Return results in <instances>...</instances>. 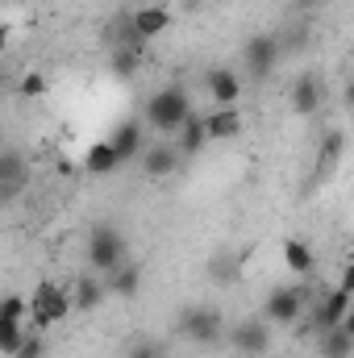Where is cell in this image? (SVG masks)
Here are the masks:
<instances>
[{"label":"cell","mask_w":354,"mask_h":358,"mask_svg":"<svg viewBox=\"0 0 354 358\" xmlns=\"http://www.w3.org/2000/svg\"><path fill=\"white\" fill-rule=\"evenodd\" d=\"M142 113H146V125H150V129H159V134L171 138V134L183 129V121H187L196 108H192V96H187L183 84H167V88H159L146 100Z\"/></svg>","instance_id":"1"},{"label":"cell","mask_w":354,"mask_h":358,"mask_svg":"<svg viewBox=\"0 0 354 358\" xmlns=\"http://www.w3.org/2000/svg\"><path fill=\"white\" fill-rule=\"evenodd\" d=\"M67 313H76V296H71V283H55V279H38L34 292H29V325L34 329H50L59 325Z\"/></svg>","instance_id":"2"},{"label":"cell","mask_w":354,"mask_h":358,"mask_svg":"<svg viewBox=\"0 0 354 358\" xmlns=\"http://www.w3.org/2000/svg\"><path fill=\"white\" fill-rule=\"evenodd\" d=\"M179 334H183L192 346H217V342H225L229 325H225L221 308H213V304H192V308L179 313Z\"/></svg>","instance_id":"3"},{"label":"cell","mask_w":354,"mask_h":358,"mask_svg":"<svg viewBox=\"0 0 354 358\" xmlns=\"http://www.w3.org/2000/svg\"><path fill=\"white\" fill-rule=\"evenodd\" d=\"M129 255H125V234L117 225H96L88 234V271L96 275H113L117 267H125Z\"/></svg>","instance_id":"4"},{"label":"cell","mask_w":354,"mask_h":358,"mask_svg":"<svg viewBox=\"0 0 354 358\" xmlns=\"http://www.w3.org/2000/svg\"><path fill=\"white\" fill-rule=\"evenodd\" d=\"M271 321L267 317H250V321H238V325H229V334H225V342H229V350L234 358H263L271 350Z\"/></svg>","instance_id":"5"},{"label":"cell","mask_w":354,"mask_h":358,"mask_svg":"<svg viewBox=\"0 0 354 358\" xmlns=\"http://www.w3.org/2000/svg\"><path fill=\"white\" fill-rule=\"evenodd\" d=\"M309 308V296L300 283H283V287H271L263 300V317L271 325H296L300 313Z\"/></svg>","instance_id":"6"},{"label":"cell","mask_w":354,"mask_h":358,"mask_svg":"<svg viewBox=\"0 0 354 358\" xmlns=\"http://www.w3.org/2000/svg\"><path fill=\"white\" fill-rule=\"evenodd\" d=\"M279 55H283V42L279 34H250L242 42V63L255 80H267L275 67H279Z\"/></svg>","instance_id":"7"},{"label":"cell","mask_w":354,"mask_h":358,"mask_svg":"<svg viewBox=\"0 0 354 358\" xmlns=\"http://www.w3.org/2000/svg\"><path fill=\"white\" fill-rule=\"evenodd\" d=\"M351 304H354V296L346 292V287H330V292L313 304V329H317V334L338 329V325L351 317Z\"/></svg>","instance_id":"8"},{"label":"cell","mask_w":354,"mask_h":358,"mask_svg":"<svg viewBox=\"0 0 354 358\" xmlns=\"http://www.w3.org/2000/svg\"><path fill=\"white\" fill-rule=\"evenodd\" d=\"M200 84L208 92L213 108H238V100H242V80H238L229 67H208V71L200 76Z\"/></svg>","instance_id":"9"},{"label":"cell","mask_w":354,"mask_h":358,"mask_svg":"<svg viewBox=\"0 0 354 358\" xmlns=\"http://www.w3.org/2000/svg\"><path fill=\"white\" fill-rule=\"evenodd\" d=\"M138 163H142V176L146 179H171L183 167V155H179L176 142H150Z\"/></svg>","instance_id":"10"},{"label":"cell","mask_w":354,"mask_h":358,"mask_svg":"<svg viewBox=\"0 0 354 358\" xmlns=\"http://www.w3.org/2000/svg\"><path fill=\"white\" fill-rule=\"evenodd\" d=\"M288 100H292V113L296 117H317L321 113V104H325V84H321V76H300L292 92H288Z\"/></svg>","instance_id":"11"},{"label":"cell","mask_w":354,"mask_h":358,"mask_svg":"<svg viewBox=\"0 0 354 358\" xmlns=\"http://www.w3.org/2000/svg\"><path fill=\"white\" fill-rule=\"evenodd\" d=\"M342 150H346V134H342V129H330V134L321 138V146H317V167H313V183H325V179H334L338 163H342Z\"/></svg>","instance_id":"12"},{"label":"cell","mask_w":354,"mask_h":358,"mask_svg":"<svg viewBox=\"0 0 354 358\" xmlns=\"http://www.w3.org/2000/svg\"><path fill=\"white\" fill-rule=\"evenodd\" d=\"M129 17H134V34H138L142 42H155L159 34L171 29V8H167V4H142V8H134Z\"/></svg>","instance_id":"13"},{"label":"cell","mask_w":354,"mask_h":358,"mask_svg":"<svg viewBox=\"0 0 354 358\" xmlns=\"http://www.w3.org/2000/svg\"><path fill=\"white\" fill-rule=\"evenodd\" d=\"M71 296H76V313H92V308H100V300L108 296V283H104V275L84 271V275L71 279Z\"/></svg>","instance_id":"14"},{"label":"cell","mask_w":354,"mask_h":358,"mask_svg":"<svg viewBox=\"0 0 354 358\" xmlns=\"http://www.w3.org/2000/svg\"><path fill=\"white\" fill-rule=\"evenodd\" d=\"M25 179H29L25 159H21L17 150H4V155H0V200H17L21 187H25Z\"/></svg>","instance_id":"15"},{"label":"cell","mask_w":354,"mask_h":358,"mask_svg":"<svg viewBox=\"0 0 354 358\" xmlns=\"http://www.w3.org/2000/svg\"><path fill=\"white\" fill-rule=\"evenodd\" d=\"M208 142H213V138H208V121H204V113H192V117L183 121V129L176 134V146H179V155H183V163L196 159Z\"/></svg>","instance_id":"16"},{"label":"cell","mask_w":354,"mask_h":358,"mask_svg":"<svg viewBox=\"0 0 354 358\" xmlns=\"http://www.w3.org/2000/svg\"><path fill=\"white\" fill-rule=\"evenodd\" d=\"M108 142H113V150L121 155V163H134V159H142V150L150 146L138 121H121V125L113 129V138H108Z\"/></svg>","instance_id":"17"},{"label":"cell","mask_w":354,"mask_h":358,"mask_svg":"<svg viewBox=\"0 0 354 358\" xmlns=\"http://www.w3.org/2000/svg\"><path fill=\"white\" fill-rule=\"evenodd\" d=\"M204 121H208L213 142H234L242 134V113L238 108H213V113H204Z\"/></svg>","instance_id":"18"},{"label":"cell","mask_w":354,"mask_h":358,"mask_svg":"<svg viewBox=\"0 0 354 358\" xmlns=\"http://www.w3.org/2000/svg\"><path fill=\"white\" fill-rule=\"evenodd\" d=\"M283 267L292 271L296 279H309V275H313V267H317L313 246H309L304 238H288V242H283Z\"/></svg>","instance_id":"19"},{"label":"cell","mask_w":354,"mask_h":358,"mask_svg":"<svg viewBox=\"0 0 354 358\" xmlns=\"http://www.w3.org/2000/svg\"><path fill=\"white\" fill-rule=\"evenodd\" d=\"M117 167H125V163H121V155L113 150V142H108V138H104V142H92L88 155H84V171H88V176H113Z\"/></svg>","instance_id":"20"},{"label":"cell","mask_w":354,"mask_h":358,"mask_svg":"<svg viewBox=\"0 0 354 358\" xmlns=\"http://www.w3.org/2000/svg\"><path fill=\"white\" fill-rule=\"evenodd\" d=\"M204 271H208V279H213L217 287H229V283H238V275H242V255H234V250H217Z\"/></svg>","instance_id":"21"},{"label":"cell","mask_w":354,"mask_h":358,"mask_svg":"<svg viewBox=\"0 0 354 358\" xmlns=\"http://www.w3.org/2000/svg\"><path fill=\"white\" fill-rule=\"evenodd\" d=\"M108 71H113L117 80H134V76L142 71V50H138V46H113V50H108Z\"/></svg>","instance_id":"22"},{"label":"cell","mask_w":354,"mask_h":358,"mask_svg":"<svg viewBox=\"0 0 354 358\" xmlns=\"http://www.w3.org/2000/svg\"><path fill=\"white\" fill-rule=\"evenodd\" d=\"M104 283H108V292L113 296H138V287H142V267L138 263H125V267H117L113 275H104Z\"/></svg>","instance_id":"23"},{"label":"cell","mask_w":354,"mask_h":358,"mask_svg":"<svg viewBox=\"0 0 354 358\" xmlns=\"http://www.w3.org/2000/svg\"><path fill=\"white\" fill-rule=\"evenodd\" d=\"M354 355V334L351 329H330V334H321V358H351Z\"/></svg>","instance_id":"24"},{"label":"cell","mask_w":354,"mask_h":358,"mask_svg":"<svg viewBox=\"0 0 354 358\" xmlns=\"http://www.w3.org/2000/svg\"><path fill=\"white\" fill-rule=\"evenodd\" d=\"M25 334H29V325H25V321H0V350L13 358L17 350H21Z\"/></svg>","instance_id":"25"},{"label":"cell","mask_w":354,"mask_h":358,"mask_svg":"<svg viewBox=\"0 0 354 358\" xmlns=\"http://www.w3.org/2000/svg\"><path fill=\"white\" fill-rule=\"evenodd\" d=\"M25 317H29V296L4 292V300H0V321H25Z\"/></svg>","instance_id":"26"},{"label":"cell","mask_w":354,"mask_h":358,"mask_svg":"<svg viewBox=\"0 0 354 358\" xmlns=\"http://www.w3.org/2000/svg\"><path fill=\"white\" fill-rule=\"evenodd\" d=\"M46 355V338H42V329H34L29 325V334H25V342H21V350L13 358H42Z\"/></svg>","instance_id":"27"},{"label":"cell","mask_w":354,"mask_h":358,"mask_svg":"<svg viewBox=\"0 0 354 358\" xmlns=\"http://www.w3.org/2000/svg\"><path fill=\"white\" fill-rule=\"evenodd\" d=\"M46 92V76H38V71H29L25 80H21V96H42Z\"/></svg>","instance_id":"28"},{"label":"cell","mask_w":354,"mask_h":358,"mask_svg":"<svg viewBox=\"0 0 354 358\" xmlns=\"http://www.w3.org/2000/svg\"><path fill=\"white\" fill-rule=\"evenodd\" d=\"M129 358H163V350H159L155 342H138V346L129 350Z\"/></svg>","instance_id":"29"},{"label":"cell","mask_w":354,"mask_h":358,"mask_svg":"<svg viewBox=\"0 0 354 358\" xmlns=\"http://www.w3.org/2000/svg\"><path fill=\"white\" fill-rule=\"evenodd\" d=\"M292 4H296L300 13H317V8H325L330 0H292Z\"/></svg>","instance_id":"30"},{"label":"cell","mask_w":354,"mask_h":358,"mask_svg":"<svg viewBox=\"0 0 354 358\" xmlns=\"http://www.w3.org/2000/svg\"><path fill=\"white\" fill-rule=\"evenodd\" d=\"M338 287H346V292L354 296V263H351L346 271H342V279H338Z\"/></svg>","instance_id":"31"},{"label":"cell","mask_w":354,"mask_h":358,"mask_svg":"<svg viewBox=\"0 0 354 358\" xmlns=\"http://www.w3.org/2000/svg\"><path fill=\"white\" fill-rule=\"evenodd\" d=\"M342 100H346V108H354V80L346 84V92H342Z\"/></svg>","instance_id":"32"},{"label":"cell","mask_w":354,"mask_h":358,"mask_svg":"<svg viewBox=\"0 0 354 358\" xmlns=\"http://www.w3.org/2000/svg\"><path fill=\"white\" fill-rule=\"evenodd\" d=\"M342 329H351V334H354V313L346 317V321H342Z\"/></svg>","instance_id":"33"}]
</instances>
